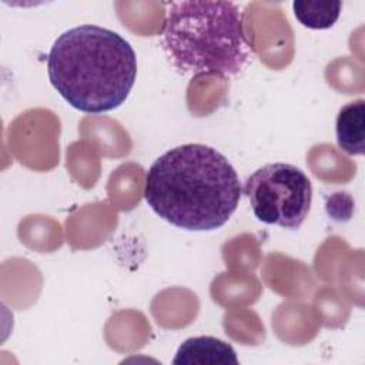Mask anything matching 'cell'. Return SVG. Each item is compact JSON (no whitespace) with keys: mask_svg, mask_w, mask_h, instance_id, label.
Wrapping results in <instances>:
<instances>
[{"mask_svg":"<svg viewBox=\"0 0 365 365\" xmlns=\"http://www.w3.org/2000/svg\"><path fill=\"white\" fill-rule=\"evenodd\" d=\"M54 90L73 108L100 114L120 107L135 83L137 56L118 33L81 24L61 33L47 56Z\"/></svg>","mask_w":365,"mask_h":365,"instance_id":"2","label":"cell"},{"mask_svg":"<svg viewBox=\"0 0 365 365\" xmlns=\"http://www.w3.org/2000/svg\"><path fill=\"white\" fill-rule=\"evenodd\" d=\"M242 194L258 221L297 230L309 212L312 185L301 168L288 163H269L247 178Z\"/></svg>","mask_w":365,"mask_h":365,"instance_id":"4","label":"cell"},{"mask_svg":"<svg viewBox=\"0 0 365 365\" xmlns=\"http://www.w3.org/2000/svg\"><path fill=\"white\" fill-rule=\"evenodd\" d=\"M167 6L160 43L178 74L232 78L252 64L255 51L240 3L182 0Z\"/></svg>","mask_w":365,"mask_h":365,"instance_id":"3","label":"cell"},{"mask_svg":"<svg viewBox=\"0 0 365 365\" xmlns=\"http://www.w3.org/2000/svg\"><path fill=\"white\" fill-rule=\"evenodd\" d=\"M240 177L215 148L190 143L160 155L145 175L144 198L164 221L187 231H214L235 212Z\"/></svg>","mask_w":365,"mask_h":365,"instance_id":"1","label":"cell"},{"mask_svg":"<svg viewBox=\"0 0 365 365\" xmlns=\"http://www.w3.org/2000/svg\"><path fill=\"white\" fill-rule=\"evenodd\" d=\"M342 9V1L334 0H295L292 10L295 19L308 29L325 30L332 27Z\"/></svg>","mask_w":365,"mask_h":365,"instance_id":"7","label":"cell"},{"mask_svg":"<svg viewBox=\"0 0 365 365\" xmlns=\"http://www.w3.org/2000/svg\"><path fill=\"white\" fill-rule=\"evenodd\" d=\"M173 364L194 365H237L238 358L234 348L214 336H192L185 339L177 349Z\"/></svg>","mask_w":365,"mask_h":365,"instance_id":"5","label":"cell"},{"mask_svg":"<svg viewBox=\"0 0 365 365\" xmlns=\"http://www.w3.org/2000/svg\"><path fill=\"white\" fill-rule=\"evenodd\" d=\"M336 143L349 155H362L365 151V101L362 98L341 107L335 123Z\"/></svg>","mask_w":365,"mask_h":365,"instance_id":"6","label":"cell"}]
</instances>
